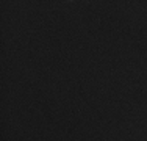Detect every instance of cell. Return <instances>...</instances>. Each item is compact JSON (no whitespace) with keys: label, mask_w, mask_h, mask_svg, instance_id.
<instances>
[]
</instances>
